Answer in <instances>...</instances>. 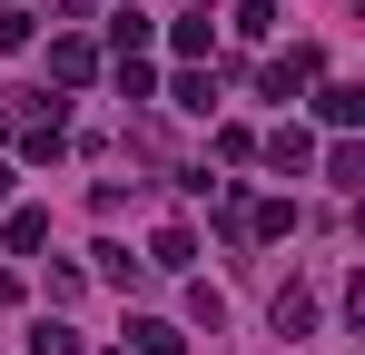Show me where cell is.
Here are the masks:
<instances>
[{"instance_id":"obj_1","label":"cell","mask_w":365,"mask_h":355,"mask_svg":"<svg viewBox=\"0 0 365 355\" xmlns=\"http://www.w3.org/2000/svg\"><path fill=\"white\" fill-rule=\"evenodd\" d=\"M316 79H326V50H316V40H287V50L257 69V89H267V99H306Z\"/></svg>"},{"instance_id":"obj_2","label":"cell","mask_w":365,"mask_h":355,"mask_svg":"<svg viewBox=\"0 0 365 355\" xmlns=\"http://www.w3.org/2000/svg\"><path fill=\"white\" fill-rule=\"evenodd\" d=\"M89 79H99V40L89 30H60L50 40V89H89Z\"/></svg>"},{"instance_id":"obj_3","label":"cell","mask_w":365,"mask_h":355,"mask_svg":"<svg viewBox=\"0 0 365 355\" xmlns=\"http://www.w3.org/2000/svg\"><path fill=\"white\" fill-rule=\"evenodd\" d=\"M257 158H267V168H277V178H297V168H316V138H306L297 118H277V128L257 138Z\"/></svg>"},{"instance_id":"obj_4","label":"cell","mask_w":365,"mask_h":355,"mask_svg":"<svg viewBox=\"0 0 365 355\" xmlns=\"http://www.w3.org/2000/svg\"><path fill=\"white\" fill-rule=\"evenodd\" d=\"M306 99H316V118H326L336 138H346V128H356V118H365V89H356V79H316Z\"/></svg>"},{"instance_id":"obj_5","label":"cell","mask_w":365,"mask_h":355,"mask_svg":"<svg viewBox=\"0 0 365 355\" xmlns=\"http://www.w3.org/2000/svg\"><path fill=\"white\" fill-rule=\"evenodd\" d=\"M0 247L10 257H40L50 247V207H0Z\"/></svg>"},{"instance_id":"obj_6","label":"cell","mask_w":365,"mask_h":355,"mask_svg":"<svg viewBox=\"0 0 365 355\" xmlns=\"http://www.w3.org/2000/svg\"><path fill=\"white\" fill-rule=\"evenodd\" d=\"M69 148V109L50 99V109H30V128H20V158H60Z\"/></svg>"},{"instance_id":"obj_7","label":"cell","mask_w":365,"mask_h":355,"mask_svg":"<svg viewBox=\"0 0 365 355\" xmlns=\"http://www.w3.org/2000/svg\"><path fill=\"white\" fill-rule=\"evenodd\" d=\"M138 267H158V277H187V267H197V237H187V227H158Z\"/></svg>"},{"instance_id":"obj_8","label":"cell","mask_w":365,"mask_h":355,"mask_svg":"<svg viewBox=\"0 0 365 355\" xmlns=\"http://www.w3.org/2000/svg\"><path fill=\"white\" fill-rule=\"evenodd\" d=\"M148 40H158V20H148V10L128 0L119 20H109V50H119V59H148Z\"/></svg>"},{"instance_id":"obj_9","label":"cell","mask_w":365,"mask_h":355,"mask_svg":"<svg viewBox=\"0 0 365 355\" xmlns=\"http://www.w3.org/2000/svg\"><path fill=\"white\" fill-rule=\"evenodd\" d=\"M128 355H187V336L168 316H128Z\"/></svg>"},{"instance_id":"obj_10","label":"cell","mask_w":365,"mask_h":355,"mask_svg":"<svg viewBox=\"0 0 365 355\" xmlns=\"http://www.w3.org/2000/svg\"><path fill=\"white\" fill-rule=\"evenodd\" d=\"M267 316H277V336H316V296H306V287H277Z\"/></svg>"},{"instance_id":"obj_11","label":"cell","mask_w":365,"mask_h":355,"mask_svg":"<svg viewBox=\"0 0 365 355\" xmlns=\"http://www.w3.org/2000/svg\"><path fill=\"white\" fill-rule=\"evenodd\" d=\"M168 99H178V109H197V118H207V109H217V79H207V69H197V59H187L178 79H168Z\"/></svg>"},{"instance_id":"obj_12","label":"cell","mask_w":365,"mask_h":355,"mask_svg":"<svg viewBox=\"0 0 365 355\" xmlns=\"http://www.w3.org/2000/svg\"><path fill=\"white\" fill-rule=\"evenodd\" d=\"M89 257H99V277H109V287H138V277H148V267H138V257H128L119 237H99V247H89Z\"/></svg>"},{"instance_id":"obj_13","label":"cell","mask_w":365,"mask_h":355,"mask_svg":"<svg viewBox=\"0 0 365 355\" xmlns=\"http://www.w3.org/2000/svg\"><path fill=\"white\" fill-rule=\"evenodd\" d=\"M109 79H119V99H158V69L148 59H109Z\"/></svg>"},{"instance_id":"obj_14","label":"cell","mask_w":365,"mask_h":355,"mask_svg":"<svg viewBox=\"0 0 365 355\" xmlns=\"http://www.w3.org/2000/svg\"><path fill=\"white\" fill-rule=\"evenodd\" d=\"M168 50H178V59H207V10H187V20H168Z\"/></svg>"},{"instance_id":"obj_15","label":"cell","mask_w":365,"mask_h":355,"mask_svg":"<svg viewBox=\"0 0 365 355\" xmlns=\"http://www.w3.org/2000/svg\"><path fill=\"white\" fill-rule=\"evenodd\" d=\"M30 355H79V326H60V316H40V326H30Z\"/></svg>"},{"instance_id":"obj_16","label":"cell","mask_w":365,"mask_h":355,"mask_svg":"<svg viewBox=\"0 0 365 355\" xmlns=\"http://www.w3.org/2000/svg\"><path fill=\"white\" fill-rule=\"evenodd\" d=\"M30 40H40V20H30L20 0H0V50H30Z\"/></svg>"},{"instance_id":"obj_17","label":"cell","mask_w":365,"mask_h":355,"mask_svg":"<svg viewBox=\"0 0 365 355\" xmlns=\"http://www.w3.org/2000/svg\"><path fill=\"white\" fill-rule=\"evenodd\" d=\"M227 20H237V40H267V30H277V0H237Z\"/></svg>"},{"instance_id":"obj_18","label":"cell","mask_w":365,"mask_h":355,"mask_svg":"<svg viewBox=\"0 0 365 355\" xmlns=\"http://www.w3.org/2000/svg\"><path fill=\"white\" fill-rule=\"evenodd\" d=\"M0 207H10V168H0Z\"/></svg>"},{"instance_id":"obj_19","label":"cell","mask_w":365,"mask_h":355,"mask_svg":"<svg viewBox=\"0 0 365 355\" xmlns=\"http://www.w3.org/2000/svg\"><path fill=\"white\" fill-rule=\"evenodd\" d=\"M109 355H128V346H109Z\"/></svg>"}]
</instances>
